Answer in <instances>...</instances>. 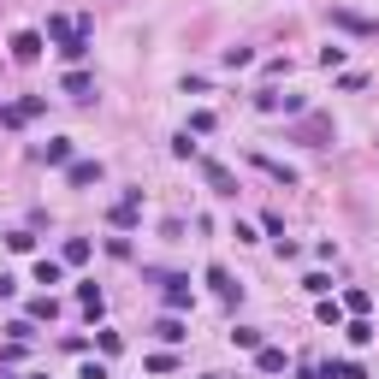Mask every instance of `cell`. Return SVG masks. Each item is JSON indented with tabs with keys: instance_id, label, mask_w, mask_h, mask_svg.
<instances>
[{
	"instance_id": "obj_1",
	"label": "cell",
	"mask_w": 379,
	"mask_h": 379,
	"mask_svg": "<svg viewBox=\"0 0 379 379\" xmlns=\"http://www.w3.org/2000/svg\"><path fill=\"white\" fill-rule=\"evenodd\" d=\"M137 220H142V190H125L119 208H113V232H130Z\"/></svg>"
},
{
	"instance_id": "obj_2",
	"label": "cell",
	"mask_w": 379,
	"mask_h": 379,
	"mask_svg": "<svg viewBox=\"0 0 379 379\" xmlns=\"http://www.w3.org/2000/svg\"><path fill=\"white\" fill-rule=\"evenodd\" d=\"M208 285H213V296H220L225 308H232V302H243V285H237V278H232V273L220 267V261H213V267H208Z\"/></svg>"
},
{
	"instance_id": "obj_3",
	"label": "cell",
	"mask_w": 379,
	"mask_h": 379,
	"mask_svg": "<svg viewBox=\"0 0 379 379\" xmlns=\"http://www.w3.org/2000/svg\"><path fill=\"white\" fill-rule=\"evenodd\" d=\"M42 107H47L42 95H30V101H12V107H0V125H6V130H18V125H30V119H36Z\"/></svg>"
},
{
	"instance_id": "obj_4",
	"label": "cell",
	"mask_w": 379,
	"mask_h": 379,
	"mask_svg": "<svg viewBox=\"0 0 379 379\" xmlns=\"http://www.w3.org/2000/svg\"><path fill=\"white\" fill-rule=\"evenodd\" d=\"M12 60H18V65H36V60H42V30H18V36H12Z\"/></svg>"
},
{
	"instance_id": "obj_5",
	"label": "cell",
	"mask_w": 379,
	"mask_h": 379,
	"mask_svg": "<svg viewBox=\"0 0 379 379\" xmlns=\"http://www.w3.org/2000/svg\"><path fill=\"white\" fill-rule=\"evenodd\" d=\"M166 308H172V315L196 308V285H190V278H166Z\"/></svg>"
},
{
	"instance_id": "obj_6",
	"label": "cell",
	"mask_w": 379,
	"mask_h": 379,
	"mask_svg": "<svg viewBox=\"0 0 379 379\" xmlns=\"http://www.w3.org/2000/svg\"><path fill=\"white\" fill-rule=\"evenodd\" d=\"M255 107H261V113H302V101H296V95H278V89H261Z\"/></svg>"
},
{
	"instance_id": "obj_7",
	"label": "cell",
	"mask_w": 379,
	"mask_h": 379,
	"mask_svg": "<svg viewBox=\"0 0 379 379\" xmlns=\"http://www.w3.org/2000/svg\"><path fill=\"white\" fill-rule=\"evenodd\" d=\"M60 89L72 95V101H89V95H95V77H89V72H65V77H60Z\"/></svg>"
},
{
	"instance_id": "obj_8",
	"label": "cell",
	"mask_w": 379,
	"mask_h": 379,
	"mask_svg": "<svg viewBox=\"0 0 379 379\" xmlns=\"http://www.w3.org/2000/svg\"><path fill=\"white\" fill-rule=\"evenodd\" d=\"M36 160H42V166H65V160H72V137H54V142H42V148H36Z\"/></svg>"
},
{
	"instance_id": "obj_9",
	"label": "cell",
	"mask_w": 379,
	"mask_h": 379,
	"mask_svg": "<svg viewBox=\"0 0 379 379\" xmlns=\"http://www.w3.org/2000/svg\"><path fill=\"white\" fill-rule=\"evenodd\" d=\"M202 172H208V184H213V196H237V178L220 166V160H202Z\"/></svg>"
},
{
	"instance_id": "obj_10",
	"label": "cell",
	"mask_w": 379,
	"mask_h": 379,
	"mask_svg": "<svg viewBox=\"0 0 379 379\" xmlns=\"http://www.w3.org/2000/svg\"><path fill=\"white\" fill-rule=\"evenodd\" d=\"M255 368H261V373H285V368H290V356H285V350H273V344H261V350H255Z\"/></svg>"
},
{
	"instance_id": "obj_11",
	"label": "cell",
	"mask_w": 379,
	"mask_h": 379,
	"mask_svg": "<svg viewBox=\"0 0 379 379\" xmlns=\"http://www.w3.org/2000/svg\"><path fill=\"white\" fill-rule=\"evenodd\" d=\"M332 24H344V30H356V36H373V30H379L373 18H361V12H344V6L332 12Z\"/></svg>"
},
{
	"instance_id": "obj_12",
	"label": "cell",
	"mask_w": 379,
	"mask_h": 379,
	"mask_svg": "<svg viewBox=\"0 0 379 379\" xmlns=\"http://www.w3.org/2000/svg\"><path fill=\"white\" fill-rule=\"evenodd\" d=\"M65 178L84 190V184H95V178H101V160H72V172H65Z\"/></svg>"
},
{
	"instance_id": "obj_13",
	"label": "cell",
	"mask_w": 379,
	"mask_h": 379,
	"mask_svg": "<svg viewBox=\"0 0 379 379\" xmlns=\"http://www.w3.org/2000/svg\"><path fill=\"white\" fill-rule=\"evenodd\" d=\"M255 166L267 172V178H278V184H296V172L285 166V160H273V154H255Z\"/></svg>"
},
{
	"instance_id": "obj_14",
	"label": "cell",
	"mask_w": 379,
	"mask_h": 379,
	"mask_svg": "<svg viewBox=\"0 0 379 379\" xmlns=\"http://www.w3.org/2000/svg\"><path fill=\"white\" fill-rule=\"evenodd\" d=\"M344 338H350L356 350H361V344H373V320H368V315H356L350 326H344Z\"/></svg>"
},
{
	"instance_id": "obj_15",
	"label": "cell",
	"mask_w": 379,
	"mask_h": 379,
	"mask_svg": "<svg viewBox=\"0 0 379 379\" xmlns=\"http://www.w3.org/2000/svg\"><path fill=\"white\" fill-rule=\"evenodd\" d=\"M54 315H60V302H54V296H36V302L24 308V320H30V326H36V320H54Z\"/></svg>"
},
{
	"instance_id": "obj_16",
	"label": "cell",
	"mask_w": 379,
	"mask_h": 379,
	"mask_svg": "<svg viewBox=\"0 0 379 379\" xmlns=\"http://www.w3.org/2000/svg\"><path fill=\"white\" fill-rule=\"evenodd\" d=\"M60 54H65V60L77 65V60L89 54V30H72V42H60Z\"/></svg>"
},
{
	"instance_id": "obj_17",
	"label": "cell",
	"mask_w": 379,
	"mask_h": 379,
	"mask_svg": "<svg viewBox=\"0 0 379 379\" xmlns=\"http://www.w3.org/2000/svg\"><path fill=\"white\" fill-rule=\"evenodd\" d=\"M154 332H160V338H166V344H184V338H190V326H184V320H178V315H166V320H160V326H154Z\"/></svg>"
},
{
	"instance_id": "obj_18",
	"label": "cell",
	"mask_w": 379,
	"mask_h": 379,
	"mask_svg": "<svg viewBox=\"0 0 379 379\" xmlns=\"http://www.w3.org/2000/svg\"><path fill=\"white\" fill-rule=\"evenodd\" d=\"M60 278H65V267H60V261H36V285H60Z\"/></svg>"
},
{
	"instance_id": "obj_19",
	"label": "cell",
	"mask_w": 379,
	"mask_h": 379,
	"mask_svg": "<svg viewBox=\"0 0 379 379\" xmlns=\"http://www.w3.org/2000/svg\"><path fill=\"white\" fill-rule=\"evenodd\" d=\"M320 373H326V379H368V373H361V368H356V361H326V368H320Z\"/></svg>"
},
{
	"instance_id": "obj_20",
	"label": "cell",
	"mask_w": 379,
	"mask_h": 379,
	"mask_svg": "<svg viewBox=\"0 0 379 379\" xmlns=\"http://www.w3.org/2000/svg\"><path fill=\"white\" fill-rule=\"evenodd\" d=\"M368 308H373L368 290H344V315H368Z\"/></svg>"
},
{
	"instance_id": "obj_21",
	"label": "cell",
	"mask_w": 379,
	"mask_h": 379,
	"mask_svg": "<svg viewBox=\"0 0 379 379\" xmlns=\"http://www.w3.org/2000/svg\"><path fill=\"white\" fill-rule=\"evenodd\" d=\"M84 261H89V237H72L65 243V267H84Z\"/></svg>"
},
{
	"instance_id": "obj_22",
	"label": "cell",
	"mask_w": 379,
	"mask_h": 379,
	"mask_svg": "<svg viewBox=\"0 0 379 379\" xmlns=\"http://www.w3.org/2000/svg\"><path fill=\"white\" fill-rule=\"evenodd\" d=\"M225 65H232V72H243V65H255V47H225V54H220Z\"/></svg>"
},
{
	"instance_id": "obj_23",
	"label": "cell",
	"mask_w": 379,
	"mask_h": 379,
	"mask_svg": "<svg viewBox=\"0 0 379 379\" xmlns=\"http://www.w3.org/2000/svg\"><path fill=\"white\" fill-rule=\"evenodd\" d=\"M232 344H237V350H261V332H255V326H232Z\"/></svg>"
},
{
	"instance_id": "obj_24",
	"label": "cell",
	"mask_w": 379,
	"mask_h": 379,
	"mask_svg": "<svg viewBox=\"0 0 379 379\" xmlns=\"http://www.w3.org/2000/svg\"><path fill=\"white\" fill-rule=\"evenodd\" d=\"M77 302H84L89 315H101V308H107V302H101V290H95V285H77Z\"/></svg>"
},
{
	"instance_id": "obj_25",
	"label": "cell",
	"mask_w": 379,
	"mask_h": 379,
	"mask_svg": "<svg viewBox=\"0 0 379 379\" xmlns=\"http://www.w3.org/2000/svg\"><path fill=\"white\" fill-rule=\"evenodd\" d=\"M6 249L12 255H30V249H36V237H30V232H6Z\"/></svg>"
},
{
	"instance_id": "obj_26",
	"label": "cell",
	"mask_w": 379,
	"mask_h": 379,
	"mask_svg": "<svg viewBox=\"0 0 379 379\" xmlns=\"http://www.w3.org/2000/svg\"><path fill=\"white\" fill-rule=\"evenodd\" d=\"M320 320H326V326H344V302H332V296H320Z\"/></svg>"
},
{
	"instance_id": "obj_27",
	"label": "cell",
	"mask_w": 379,
	"mask_h": 379,
	"mask_svg": "<svg viewBox=\"0 0 379 379\" xmlns=\"http://www.w3.org/2000/svg\"><path fill=\"white\" fill-rule=\"evenodd\" d=\"M142 368H148V373H172V368H178V356H166V350H160V356H148Z\"/></svg>"
},
{
	"instance_id": "obj_28",
	"label": "cell",
	"mask_w": 379,
	"mask_h": 379,
	"mask_svg": "<svg viewBox=\"0 0 379 379\" xmlns=\"http://www.w3.org/2000/svg\"><path fill=\"white\" fill-rule=\"evenodd\" d=\"M72 30H77L72 18H47V36H54V42H72Z\"/></svg>"
},
{
	"instance_id": "obj_29",
	"label": "cell",
	"mask_w": 379,
	"mask_h": 379,
	"mask_svg": "<svg viewBox=\"0 0 379 379\" xmlns=\"http://www.w3.org/2000/svg\"><path fill=\"white\" fill-rule=\"evenodd\" d=\"M208 130H213V113H208V107L190 113V137H208Z\"/></svg>"
},
{
	"instance_id": "obj_30",
	"label": "cell",
	"mask_w": 379,
	"mask_h": 379,
	"mask_svg": "<svg viewBox=\"0 0 379 379\" xmlns=\"http://www.w3.org/2000/svg\"><path fill=\"white\" fill-rule=\"evenodd\" d=\"M302 290H308V296H326V290H332V278H326V273H308Z\"/></svg>"
},
{
	"instance_id": "obj_31",
	"label": "cell",
	"mask_w": 379,
	"mask_h": 379,
	"mask_svg": "<svg viewBox=\"0 0 379 379\" xmlns=\"http://www.w3.org/2000/svg\"><path fill=\"white\" fill-rule=\"evenodd\" d=\"M172 154H178V160H190V154H196V142H190V130H178V137H172Z\"/></svg>"
},
{
	"instance_id": "obj_32",
	"label": "cell",
	"mask_w": 379,
	"mask_h": 379,
	"mask_svg": "<svg viewBox=\"0 0 379 379\" xmlns=\"http://www.w3.org/2000/svg\"><path fill=\"white\" fill-rule=\"evenodd\" d=\"M320 65H326V72H338V65H344V47H338V42L320 47Z\"/></svg>"
},
{
	"instance_id": "obj_33",
	"label": "cell",
	"mask_w": 379,
	"mask_h": 379,
	"mask_svg": "<svg viewBox=\"0 0 379 379\" xmlns=\"http://www.w3.org/2000/svg\"><path fill=\"white\" fill-rule=\"evenodd\" d=\"M77 379H113V373L101 368V361H84V368H77Z\"/></svg>"
},
{
	"instance_id": "obj_34",
	"label": "cell",
	"mask_w": 379,
	"mask_h": 379,
	"mask_svg": "<svg viewBox=\"0 0 379 379\" xmlns=\"http://www.w3.org/2000/svg\"><path fill=\"white\" fill-rule=\"evenodd\" d=\"M12 290H18V278H12V273H0V296H12Z\"/></svg>"
},
{
	"instance_id": "obj_35",
	"label": "cell",
	"mask_w": 379,
	"mask_h": 379,
	"mask_svg": "<svg viewBox=\"0 0 379 379\" xmlns=\"http://www.w3.org/2000/svg\"><path fill=\"white\" fill-rule=\"evenodd\" d=\"M296 379H326V373H320V368H302V373H296Z\"/></svg>"
},
{
	"instance_id": "obj_36",
	"label": "cell",
	"mask_w": 379,
	"mask_h": 379,
	"mask_svg": "<svg viewBox=\"0 0 379 379\" xmlns=\"http://www.w3.org/2000/svg\"><path fill=\"white\" fill-rule=\"evenodd\" d=\"M0 379H6V373H0Z\"/></svg>"
}]
</instances>
